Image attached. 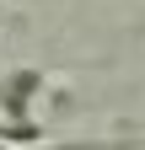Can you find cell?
<instances>
[{
    "label": "cell",
    "instance_id": "cell-2",
    "mask_svg": "<svg viewBox=\"0 0 145 150\" xmlns=\"http://www.w3.org/2000/svg\"><path fill=\"white\" fill-rule=\"evenodd\" d=\"M0 145H43V123H6L0 118Z\"/></svg>",
    "mask_w": 145,
    "mask_h": 150
},
{
    "label": "cell",
    "instance_id": "cell-1",
    "mask_svg": "<svg viewBox=\"0 0 145 150\" xmlns=\"http://www.w3.org/2000/svg\"><path fill=\"white\" fill-rule=\"evenodd\" d=\"M38 97H43V70L38 64H11L0 75V118L6 123H32Z\"/></svg>",
    "mask_w": 145,
    "mask_h": 150
}]
</instances>
